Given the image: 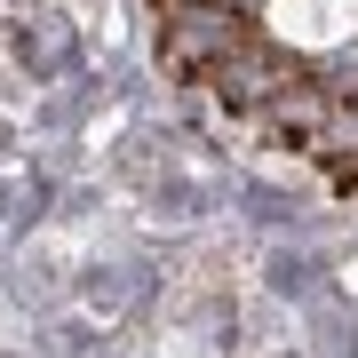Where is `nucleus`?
I'll return each mask as SVG.
<instances>
[{
	"mask_svg": "<svg viewBox=\"0 0 358 358\" xmlns=\"http://www.w3.org/2000/svg\"><path fill=\"white\" fill-rule=\"evenodd\" d=\"M159 56L255 152L358 192V0H152Z\"/></svg>",
	"mask_w": 358,
	"mask_h": 358,
	"instance_id": "1",
	"label": "nucleus"
}]
</instances>
